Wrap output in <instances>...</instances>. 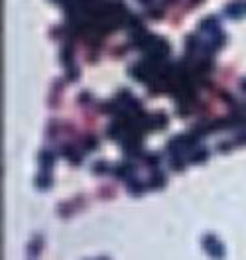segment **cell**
Segmentation results:
<instances>
[{
    "label": "cell",
    "instance_id": "cell-1",
    "mask_svg": "<svg viewBox=\"0 0 246 260\" xmlns=\"http://www.w3.org/2000/svg\"><path fill=\"white\" fill-rule=\"evenodd\" d=\"M201 244H203V248H205V252H207V256H211V258H215V260H221L224 256L223 244L217 240L215 235L205 233L201 238Z\"/></svg>",
    "mask_w": 246,
    "mask_h": 260
},
{
    "label": "cell",
    "instance_id": "cell-2",
    "mask_svg": "<svg viewBox=\"0 0 246 260\" xmlns=\"http://www.w3.org/2000/svg\"><path fill=\"white\" fill-rule=\"evenodd\" d=\"M42 235H34L32 236V240L28 242V246H26V250H28V256L30 258H34V256H38L40 252H42Z\"/></svg>",
    "mask_w": 246,
    "mask_h": 260
},
{
    "label": "cell",
    "instance_id": "cell-3",
    "mask_svg": "<svg viewBox=\"0 0 246 260\" xmlns=\"http://www.w3.org/2000/svg\"><path fill=\"white\" fill-rule=\"evenodd\" d=\"M163 182H166V178L161 176V174H154L150 180H148V188L152 189H159L161 186H163Z\"/></svg>",
    "mask_w": 246,
    "mask_h": 260
},
{
    "label": "cell",
    "instance_id": "cell-4",
    "mask_svg": "<svg viewBox=\"0 0 246 260\" xmlns=\"http://www.w3.org/2000/svg\"><path fill=\"white\" fill-rule=\"evenodd\" d=\"M142 191H144V188H142V184L140 182H128V193L130 195H142Z\"/></svg>",
    "mask_w": 246,
    "mask_h": 260
},
{
    "label": "cell",
    "instance_id": "cell-5",
    "mask_svg": "<svg viewBox=\"0 0 246 260\" xmlns=\"http://www.w3.org/2000/svg\"><path fill=\"white\" fill-rule=\"evenodd\" d=\"M93 169H95V174H107V164L105 162H97L93 165Z\"/></svg>",
    "mask_w": 246,
    "mask_h": 260
},
{
    "label": "cell",
    "instance_id": "cell-6",
    "mask_svg": "<svg viewBox=\"0 0 246 260\" xmlns=\"http://www.w3.org/2000/svg\"><path fill=\"white\" fill-rule=\"evenodd\" d=\"M49 182H51L49 178H38V180H36V184L40 186V189H47V186H49Z\"/></svg>",
    "mask_w": 246,
    "mask_h": 260
},
{
    "label": "cell",
    "instance_id": "cell-7",
    "mask_svg": "<svg viewBox=\"0 0 246 260\" xmlns=\"http://www.w3.org/2000/svg\"><path fill=\"white\" fill-rule=\"evenodd\" d=\"M97 260H109V258H107V256H99Z\"/></svg>",
    "mask_w": 246,
    "mask_h": 260
}]
</instances>
